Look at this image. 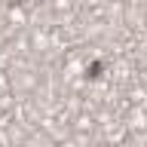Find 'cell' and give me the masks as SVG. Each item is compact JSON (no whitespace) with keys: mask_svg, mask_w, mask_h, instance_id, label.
Returning <instances> with one entry per match:
<instances>
[{"mask_svg":"<svg viewBox=\"0 0 147 147\" xmlns=\"http://www.w3.org/2000/svg\"><path fill=\"white\" fill-rule=\"evenodd\" d=\"M101 71H104V61H92L89 67H86V77H89V80H98Z\"/></svg>","mask_w":147,"mask_h":147,"instance_id":"1","label":"cell"}]
</instances>
